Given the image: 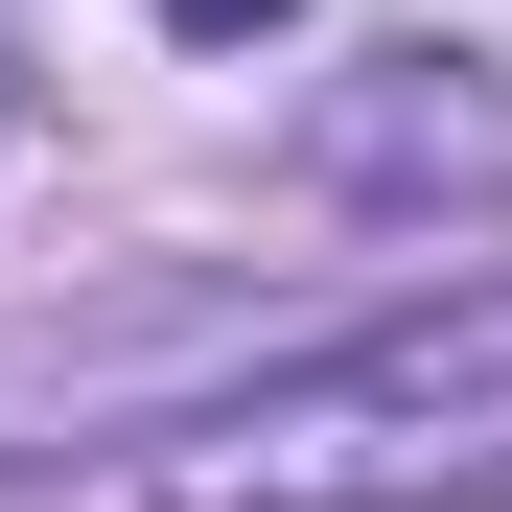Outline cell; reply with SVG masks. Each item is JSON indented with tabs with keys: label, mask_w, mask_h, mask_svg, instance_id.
<instances>
[{
	"label": "cell",
	"mask_w": 512,
	"mask_h": 512,
	"mask_svg": "<svg viewBox=\"0 0 512 512\" xmlns=\"http://www.w3.org/2000/svg\"><path fill=\"white\" fill-rule=\"evenodd\" d=\"M466 489H512V280L350 326V350L256 373L210 443L140 466V512H466Z\"/></svg>",
	"instance_id": "6da1fadb"
},
{
	"label": "cell",
	"mask_w": 512,
	"mask_h": 512,
	"mask_svg": "<svg viewBox=\"0 0 512 512\" xmlns=\"http://www.w3.org/2000/svg\"><path fill=\"white\" fill-rule=\"evenodd\" d=\"M163 24H210V47H256V24H303V0H163Z\"/></svg>",
	"instance_id": "3957f363"
},
{
	"label": "cell",
	"mask_w": 512,
	"mask_h": 512,
	"mask_svg": "<svg viewBox=\"0 0 512 512\" xmlns=\"http://www.w3.org/2000/svg\"><path fill=\"white\" fill-rule=\"evenodd\" d=\"M326 187H350V210H512V94H489V70L466 47H396V70H350V94H326Z\"/></svg>",
	"instance_id": "7a4b0ae2"
}]
</instances>
